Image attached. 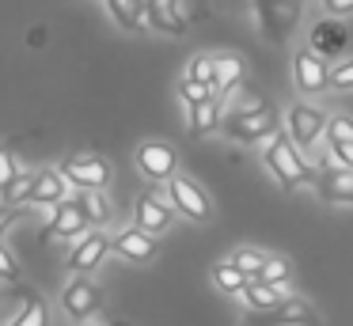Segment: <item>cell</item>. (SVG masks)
<instances>
[{"mask_svg":"<svg viewBox=\"0 0 353 326\" xmlns=\"http://www.w3.org/2000/svg\"><path fill=\"white\" fill-rule=\"evenodd\" d=\"M42 42H46V30L34 27V30H31V45H42Z\"/></svg>","mask_w":353,"mask_h":326,"instance_id":"37","label":"cell"},{"mask_svg":"<svg viewBox=\"0 0 353 326\" xmlns=\"http://www.w3.org/2000/svg\"><path fill=\"white\" fill-rule=\"evenodd\" d=\"M254 281H270V285H281V288H289V281H292V265H289V258H281V254H270L266 258V265H262V273Z\"/></svg>","mask_w":353,"mask_h":326,"instance_id":"28","label":"cell"},{"mask_svg":"<svg viewBox=\"0 0 353 326\" xmlns=\"http://www.w3.org/2000/svg\"><path fill=\"white\" fill-rule=\"evenodd\" d=\"M80 326H125V323H80Z\"/></svg>","mask_w":353,"mask_h":326,"instance_id":"38","label":"cell"},{"mask_svg":"<svg viewBox=\"0 0 353 326\" xmlns=\"http://www.w3.org/2000/svg\"><path fill=\"white\" fill-rule=\"evenodd\" d=\"M34 174H39V171H19V179L12 182V190L0 197V201H8V205H27V201H31V190H34Z\"/></svg>","mask_w":353,"mask_h":326,"instance_id":"31","label":"cell"},{"mask_svg":"<svg viewBox=\"0 0 353 326\" xmlns=\"http://www.w3.org/2000/svg\"><path fill=\"white\" fill-rule=\"evenodd\" d=\"M224 121V106H221V95L205 99V103H194L186 106V129H190V136H209L216 133Z\"/></svg>","mask_w":353,"mask_h":326,"instance_id":"20","label":"cell"},{"mask_svg":"<svg viewBox=\"0 0 353 326\" xmlns=\"http://www.w3.org/2000/svg\"><path fill=\"white\" fill-rule=\"evenodd\" d=\"M289 296L292 292L281 288V285H270V281H247V288H243L239 300L247 303V311H274L277 303H285Z\"/></svg>","mask_w":353,"mask_h":326,"instance_id":"23","label":"cell"},{"mask_svg":"<svg viewBox=\"0 0 353 326\" xmlns=\"http://www.w3.org/2000/svg\"><path fill=\"white\" fill-rule=\"evenodd\" d=\"M315 194L327 205H345V209H353V171L350 167H334V163L323 167L319 182H315Z\"/></svg>","mask_w":353,"mask_h":326,"instance_id":"18","label":"cell"},{"mask_svg":"<svg viewBox=\"0 0 353 326\" xmlns=\"http://www.w3.org/2000/svg\"><path fill=\"white\" fill-rule=\"evenodd\" d=\"M77 197H80V205H84V212L92 216L95 227L110 224V201H107V194H103V190H80Z\"/></svg>","mask_w":353,"mask_h":326,"instance_id":"26","label":"cell"},{"mask_svg":"<svg viewBox=\"0 0 353 326\" xmlns=\"http://www.w3.org/2000/svg\"><path fill=\"white\" fill-rule=\"evenodd\" d=\"M19 159H16V152H12V144H0V197L12 190V182L19 179Z\"/></svg>","mask_w":353,"mask_h":326,"instance_id":"30","label":"cell"},{"mask_svg":"<svg viewBox=\"0 0 353 326\" xmlns=\"http://www.w3.org/2000/svg\"><path fill=\"white\" fill-rule=\"evenodd\" d=\"M175 205L168 201V194H160V190H148V194L137 197V205H133V224H141L145 232L152 235H163L171 224H175Z\"/></svg>","mask_w":353,"mask_h":326,"instance_id":"13","label":"cell"},{"mask_svg":"<svg viewBox=\"0 0 353 326\" xmlns=\"http://www.w3.org/2000/svg\"><path fill=\"white\" fill-rule=\"evenodd\" d=\"M330 68L334 65L327 57H319L312 45L292 50V83H296V91L304 99H315L323 91H330Z\"/></svg>","mask_w":353,"mask_h":326,"instance_id":"6","label":"cell"},{"mask_svg":"<svg viewBox=\"0 0 353 326\" xmlns=\"http://www.w3.org/2000/svg\"><path fill=\"white\" fill-rule=\"evenodd\" d=\"M224 136L236 144H262V141H274L281 133V110H277L270 99H243L239 106L224 110L221 121Z\"/></svg>","mask_w":353,"mask_h":326,"instance_id":"1","label":"cell"},{"mask_svg":"<svg viewBox=\"0 0 353 326\" xmlns=\"http://www.w3.org/2000/svg\"><path fill=\"white\" fill-rule=\"evenodd\" d=\"M107 12H110V19L122 30H130V34L148 30V0H107Z\"/></svg>","mask_w":353,"mask_h":326,"instance_id":"22","label":"cell"},{"mask_svg":"<svg viewBox=\"0 0 353 326\" xmlns=\"http://www.w3.org/2000/svg\"><path fill=\"white\" fill-rule=\"evenodd\" d=\"M61 311L72 318V323H88L92 315L103 311V292L88 273H77L69 285L61 288Z\"/></svg>","mask_w":353,"mask_h":326,"instance_id":"9","label":"cell"},{"mask_svg":"<svg viewBox=\"0 0 353 326\" xmlns=\"http://www.w3.org/2000/svg\"><path fill=\"white\" fill-rule=\"evenodd\" d=\"M19 277H23V265H19L16 250H12L8 243L0 239V281H8V285H16Z\"/></svg>","mask_w":353,"mask_h":326,"instance_id":"33","label":"cell"},{"mask_svg":"<svg viewBox=\"0 0 353 326\" xmlns=\"http://www.w3.org/2000/svg\"><path fill=\"white\" fill-rule=\"evenodd\" d=\"M114 254L122 258V262H130V265H148L156 254H160V235L145 232L141 224L122 227V232L114 235Z\"/></svg>","mask_w":353,"mask_h":326,"instance_id":"14","label":"cell"},{"mask_svg":"<svg viewBox=\"0 0 353 326\" xmlns=\"http://www.w3.org/2000/svg\"><path fill=\"white\" fill-rule=\"evenodd\" d=\"M330 91H353V57H342L330 68Z\"/></svg>","mask_w":353,"mask_h":326,"instance_id":"34","label":"cell"},{"mask_svg":"<svg viewBox=\"0 0 353 326\" xmlns=\"http://www.w3.org/2000/svg\"><path fill=\"white\" fill-rule=\"evenodd\" d=\"M0 326H50L46 300H42V296H34V292H27L23 296V307H19L8 323H0Z\"/></svg>","mask_w":353,"mask_h":326,"instance_id":"25","label":"cell"},{"mask_svg":"<svg viewBox=\"0 0 353 326\" xmlns=\"http://www.w3.org/2000/svg\"><path fill=\"white\" fill-rule=\"evenodd\" d=\"M133 163H137V171L145 174L148 182H160V186H168V182L179 174V152L171 148L168 141H156V136H148V141H141L137 148H133Z\"/></svg>","mask_w":353,"mask_h":326,"instance_id":"7","label":"cell"},{"mask_svg":"<svg viewBox=\"0 0 353 326\" xmlns=\"http://www.w3.org/2000/svg\"><path fill=\"white\" fill-rule=\"evenodd\" d=\"M327 125H330V114L323 110V106L307 103V99H296V103L285 110V133H289L304 152H315V144L327 136Z\"/></svg>","mask_w":353,"mask_h":326,"instance_id":"5","label":"cell"},{"mask_svg":"<svg viewBox=\"0 0 353 326\" xmlns=\"http://www.w3.org/2000/svg\"><path fill=\"white\" fill-rule=\"evenodd\" d=\"M107 254H114V239L103 227H92V232H84L80 239L69 243V269L72 273H95Z\"/></svg>","mask_w":353,"mask_h":326,"instance_id":"10","label":"cell"},{"mask_svg":"<svg viewBox=\"0 0 353 326\" xmlns=\"http://www.w3.org/2000/svg\"><path fill=\"white\" fill-rule=\"evenodd\" d=\"M262 163H266V171L274 174V182L281 190H307V186L315 190V182H319V171L304 159V148L289 133H277L274 141H266Z\"/></svg>","mask_w":353,"mask_h":326,"instance_id":"2","label":"cell"},{"mask_svg":"<svg viewBox=\"0 0 353 326\" xmlns=\"http://www.w3.org/2000/svg\"><path fill=\"white\" fill-rule=\"evenodd\" d=\"M16 216H19V205L0 201V239H4V232H8L12 224H16Z\"/></svg>","mask_w":353,"mask_h":326,"instance_id":"36","label":"cell"},{"mask_svg":"<svg viewBox=\"0 0 353 326\" xmlns=\"http://www.w3.org/2000/svg\"><path fill=\"white\" fill-rule=\"evenodd\" d=\"M315 323H319V315L304 296H289L274 311H251L247 315V326H315Z\"/></svg>","mask_w":353,"mask_h":326,"instance_id":"11","label":"cell"},{"mask_svg":"<svg viewBox=\"0 0 353 326\" xmlns=\"http://www.w3.org/2000/svg\"><path fill=\"white\" fill-rule=\"evenodd\" d=\"M251 15L259 34L270 45H285L300 30L304 19V0H251Z\"/></svg>","mask_w":353,"mask_h":326,"instance_id":"3","label":"cell"},{"mask_svg":"<svg viewBox=\"0 0 353 326\" xmlns=\"http://www.w3.org/2000/svg\"><path fill=\"white\" fill-rule=\"evenodd\" d=\"M327 156L334 167H350L353 171V118L350 114H330V125H327Z\"/></svg>","mask_w":353,"mask_h":326,"instance_id":"17","label":"cell"},{"mask_svg":"<svg viewBox=\"0 0 353 326\" xmlns=\"http://www.w3.org/2000/svg\"><path fill=\"white\" fill-rule=\"evenodd\" d=\"M323 12L334 15V19H345V15H353V0H319Z\"/></svg>","mask_w":353,"mask_h":326,"instance_id":"35","label":"cell"},{"mask_svg":"<svg viewBox=\"0 0 353 326\" xmlns=\"http://www.w3.org/2000/svg\"><path fill=\"white\" fill-rule=\"evenodd\" d=\"M228 258H232V262H236L239 269L247 273V277L254 281V277L262 273V265H266V258H270V254H266V250H259V247H236Z\"/></svg>","mask_w":353,"mask_h":326,"instance_id":"27","label":"cell"},{"mask_svg":"<svg viewBox=\"0 0 353 326\" xmlns=\"http://www.w3.org/2000/svg\"><path fill=\"white\" fill-rule=\"evenodd\" d=\"M148 30L168 38H183L190 30V12L183 0H148Z\"/></svg>","mask_w":353,"mask_h":326,"instance_id":"15","label":"cell"},{"mask_svg":"<svg viewBox=\"0 0 353 326\" xmlns=\"http://www.w3.org/2000/svg\"><path fill=\"white\" fill-rule=\"evenodd\" d=\"M183 76H186V80H198V83H213V76H216V53H198V57H190V65H186Z\"/></svg>","mask_w":353,"mask_h":326,"instance_id":"29","label":"cell"},{"mask_svg":"<svg viewBox=\"0 0 353 326\" xmlns=\"http://www.w3.org/2000/svg\"><path fill=\"white\" fill-rule=\"evenodd\" d=\"M92 216L84 212V205H80V197H65L61 205H54V216H50V227H46V239H80L84 232H92Z\"/></svg>","mask_w":353,"mask_h":326,"instance_id":"12","label":"cell"},{"mask_svg":"<svg viewBox=\"0 0 353 326\" xmlns=\"http://www.w3.org/2000/svg\"><path fill=\"white\" fill-rule=\"evenodd\" d=\"M209 281H213V288L224 296H243V288L251 277H247L232 258H221V262H213V269H209Z\"/></svg>","mask_w":353,"mask_h":326,"instance_id":"24","label":"cell"},{"mask_svg":"<svg viewBox=\"0 0 353 326\" xmlns=\"http://www.w3.org/2000/svg\"><path fill=\"white\" fill-rule=\"evenodd\" d=\"M216 91H213V83H198V80H179V99H183L186 106H194V103H205V99H213Z\"/></svg>","mask_w":353,"mask_h":326,"instance_id":"32","label":"cell"},{"mask_svg":"<svg viewBox=\"0 0 353 326\" xmlns=\"http://www.w3.org/2000/svg\"><path fill=\"white\" fill-rule=\"evenodd\" d=\"M307 45L327 61L345 57V50H350V27L338 23V19H319L312 27V34H307Z\"/></svg>","mask_w":353,"mask_h":326,"instance_id":"16","label":"cell"},{"mask_svg":"<svg viewBox=\"0 0 353 326\" xmlns=\"http://www.w3.org/2000/svg\"><path fill=\"white\" fill-rule=\"evenodd\" d=\"M61 174L69 179L72 190H107L110 179H114V167L110 159L103 156H92V152H77V156H65L61 163Z\"/></svg>","mask_w":353,"mask_h":326,"instance_id":"8","label":"cell"},{"mask_svg":"<svg viewBox=\"0 0 353 326\" xmlns=\"http://www.w3.org/2000/svg\"><path fill=\"white\" fill-rule=\"evenodd\" d=\"M247 80V61L239 53H216V76H213V88L216 95H236L239 83Z\"/></svg>","mask_w":353,"mask_h":326,"instance_id":"21","label":"cell"},{"mask_svg":"<svg viewBox=\"0 0 353 326\" xmlns=\"http://www.w3.org/2000/svg\"><path fill=\"white\" fill-rule=\"evenodd\" d=\"M163 194L175 205L179 216L190 220V224H209V220H213V197H209L205 186H201L198 179H190V174H175V179L163 186Z\"/></svg>","mask_w":353,"mask_h":326,"instance_id":"4","label":"cell"},{"mask_svg":"<svg viewBox=\"0 0 353 326\" xmlns=\"http://www.w3.org/2000/svg\"><path fill=\"white\" fill-rule=\"evenodd\" d=\"M69 197V179L61 174V167H46V171L34 174V190L27 205H42V209H54Z\"/></svg>","mask_w":353,"mask_h":326,"instance_id":"19","label":"cell"}]
</instances>
